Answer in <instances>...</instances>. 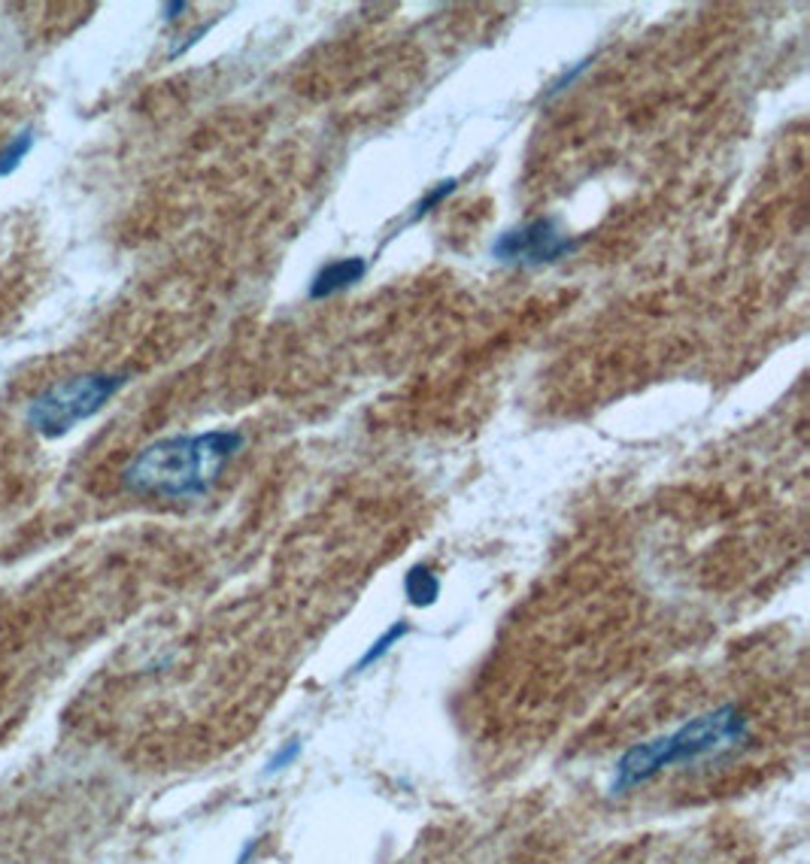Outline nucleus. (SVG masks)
<instances>
[{
  "instance_id": "1a4fd4ad",
  "label": "nucleus",
  "mask_w": 810,
  "mask_h": 864,
  "mask_svg": "<svg viewBox=\"0 0 810 864\" xmlns=\"http://www.w3.org/2000/svg\"><path fill=\"white\" fill-rule=\"evenodd\" d=\"M455 188H458V180L455 176H450V180H443V183H438L431 192H425L422 195V201H419L417 207H413V213H410V219H407V225H417L419 219H425L431 209L438 207V204H443L446 197L453 195Z\"/></svg>"
},
{
  "instance_id": "7ed1b4c3",
  "label": "nucleus",
  "mask_w": 810,
  "mask_h": 864,
  "mask_svg": "<svg viewBox=\"0 0 810 864\" xmlns=\"http://www.w3.org/2000/svg\"><path fill=\"white\" fill-rule=\"evenodd\" d=\"M125 382H128L125 374H98V370L58 379L28 403V428L43 440L67 438L76 425L98 415L125 389Z\"/></svg>"
},
{
  "instance_id": "f03ea898",
  "label": "nucleus",
  "mask_w": 810,
  "mask_h": 864,
  "mask_svg": "<svg viewBox=\"0 0 810 864\" xmlns=\"http://www.w3.org/2000/svg\"><path fill=\"white\" fill-rule=\"evenodd\" d=\"M747 737L749 719L737 706L723 704L716 710H708V713L683 722L680 728L628 746L614 767L611 795H628L671 767L695 765L701 758L737 749L741 743H747Z\"/></svg>"
},
{
  "instance_id": "f257e3e1",
  "label": "nucleus",
  "mask_w": 810,
  "mask_h": 864,
  "mask_svg": "<svg viewBox=\"0 0 810 864\" xmlns=\"http://www.w3.org/2000/svg\"><path fill=\"white\" fill-rule=\"evenodd\" d=\"M244 443L246 438L234 428L155 440L131 458L122 483L149 498H204Z\"/></svg>"
},
{
  "instance_id": "423d86ee",
  "label": "nucleus",
  "mask_w": 810,
  "mask_h": 864,
  "mask_svg": "<svg viewBox=\"0 0 810 864\" xmlns=\"http://www.w3.org/2000/svg\"><path fill=\"white\" fill-rule=\"evenodd\" d=\"M404 595L413 607H431L441 597V576L429 564H413L404 573Z\"/></svg>"
},
{
  "instance_id": "f8f14e48",
  "label": "nucleus",
  "mask_w": 810,
  "mask_h": 864,
  "mask_svg": "<svg viewBox=\"0 0 810 864\" xmlns=\"http://www.w3.org/2000/svg\"><path fill=\"white\" fill-rule=\"evenodd\" d=\"M185 10H188V3H164V7H161L164 22H176V19H180V13H185Z\"/></svg>"
},
{
  "instance_id": "9b49d317",
  "label": "nucleus",
  "mask_w": 810,
  "mask_h": 864,
  "mask_svg": "<svg viewBox=\"0 0 810 864\" xmlns=\"http://www.w3.org/2000/svg\"><path fill=\"white\" fill-rule=\"evenodd\" d=\"M586 67H590V62H580L577 67H574V71H571V74H568V71H565V74L559 76V79H555L553 86H550V95H559V91H565V88L571 86V83H574V79H577V76L583 74V71H586Z\"/></svg>"
},
{
  "instance_id": "6e6552de",
  "label": "nucleus",
  "mask_w": 810,
  "mask_h": 864,
  "mask_svg": "<svg viewBox=\"0 0 810 864\" xmlns=\"http://www.w3.org/2000/svg\"><path fill=\"white\" fill-rule=\"evenodd\" d=\"M34 143H37V137H34V128L28 125V128H22V131L7 143V147L0 149V180L13 176V173L25 164V159L31 155Z\"/></svg>"
},
{
  "instance_id": "9d476101",
  "label": "nucleus",
  "mask_w": 810,
  "mask_h": 864,
  "mask_svg": "<svg viewBox=\"0 0 810 864\" xmlns=\"http://www.w3.org/2000/svg\"><path fill=\"white\" fill-rule=\"evenodd\" d=\"M301 749H304V743L301 741H285L277 746V753L270 755L268 765H264V774L268 777H273V774H283L285 767H292L301 758Z\"/></svg>"
},
{
  "instance_id": "0eeeda50",
  "label": "nucleus",
  "mask_w": 810,
  "mask_h": 864,
  "mask_svg": "<svg viewBox=\"0 0 810 864\" xmlns=\"http://www.w3.org/2000/svg\"><path fill=\"white\" fill-rule=\"evenodd\" d=\"M407 634H410V622H395V625H389V628H386V631L380 634V637H377V640H374V644L368 646V649H365V656L358 658L356 661V673H361V670H368L370 665H377V661H382V658L389 656V652H392L395 646L401 644V640H404Z\"/></svg>"
},
{
  "instance_id": "20e7f679",
  "label": "nucleus",
  "mask_w": 810,
  "mask_h": 864,
  "mask_svg": "<svg viewBox=\"0 0 810 864\" xmlns=\"http://www.w3.org/2000/svg\"><path fill=\"white\" fill-rule=\"evenodd\" d=\"M577 246V237L565 234L559 228V222L543 216L498 234L492 244V258L507 268H543L568 258Z\"/></svg>"
},
{
  "instance_id": "39448f33",
  "label": "nucleus",
  "mask_w": 810,
  "mask_h": 864,
  "mask_svg": "<svg viewBox=\"0 0 810 864\" xmlns=\"http://www.w3.org/2000/svg\"><path fill=\"white\" fill-rule=\"evenodd\" d=\"M365 273H368V258L353 256L328 261L310 280V301H325V298H334V294L349 292L356 282L365 280Z\"/></svg>"
}]
</instances>
